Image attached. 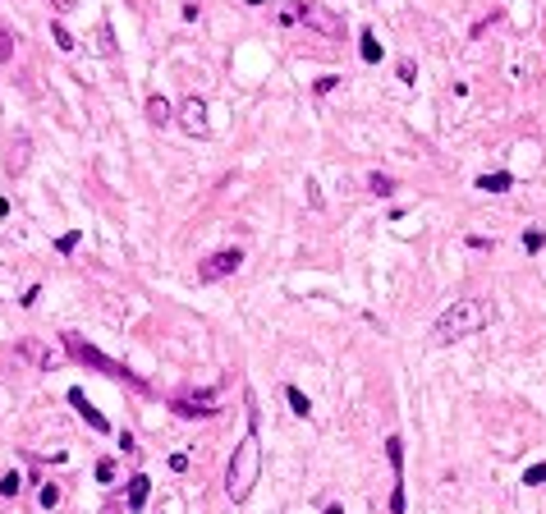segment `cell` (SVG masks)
<instances>
[{"instance_id": "obj_1", "label": "cell", "mask_w": 546, "mask_h": 514, "mask_svg": "<svg viewBox=\"0 0 546 514\" xmlns=\"http://www.w3.org/2000/svg\"><path fill=\"white\" fill-rule=\"evenodd\" d=\"M258 478H262V441H258V432H248V437L234 445L229 464H225V496L248 500L253 487H258Z\"/></svg>"}, {"instance_id": "obj_2", "label": "cell", "mask_w": 546, "mask_h": 514, "mask_svg": "<svg viewBox=\"0 0 546 514\" xmlns=\"http://www.w3.org/2000/svg\"><path fill=\"white\" fill-rule=\"evenodd\" d=\"M486 317H491V308H486L482 299H455L445 313L436 317V326H432V340L436 345H455V340H464V335L482 331Z\"/></svg>"}, {"instance_id": "obj_3", "label": "cell", "mask_w": 546, "mask_h": 514, "mask_svg": "<svg viewBox=\"0 0 546 514\" xmlns=\"http://www.w3.org/2000/svg\"><path fill=\"white\" fill-rule=\"evenodd\" d=\"M64 349L74 354L78 363H88V367H97L101 377H110V381H124V386H138V391H147V381L138 377L134 367H124V363H115V358H106L97 345H88V340H78L74 331H64Z\"/></svg>"}, {"instance_id": "obj_4", "label": "cell", "mask_w": 546, "mask_h": 514, "mask_svg": "<svg viewBox=\"0 0 546 514\" xmlns=\"http://www.w3.org/2000/svg\"><path fill=\"white\" fill-rule=\"evenodd\" d=\"M299 19H303L312 32H321V37H345V19L335 14L331 5H321V0H303V5H299Z\"/></svg>"}, {"instance_id": "obj_5", "label": "cell", "mask_w": 546, "mask_h": 514, "mask_svg": "<svg viewBox=\"0 0 546 514\" xmlns=\"http://www.w3.org/2000/svg\"><path fill=\"white\" fill-rule=\"evenodd\" d=\"M243 267V253L239 248H216L212 257H202L197 262V280L202 285H212V280H221V276H234Z\"/></svg>"}, {"instance_id": "obj_6", "label": "cell", "mask_w": 546, "mask_h": 514, "mask_svg": "<svg viewBox=\"0 0 546 514\" xmlns=\"http://www.w3.org/2000/svg\"><path fill=\"white\" fill-rule=\"evenodd\" d=\"M175 120L184 124L188 138H207L212 134V124H207V101H202V97H184L179 110H175Z\"/></svg>"}, {"instance_id": "obj_7", "label": "cell", "mask_w": 546, "mask_h": 514, "mask_svg": "<svg viewBox=\"0 0 546 514\" xmlns=\"http://www.w3.org/2000/svg\"><path fill=\"white\" fill-rule=\"evenodd\" d=\"M175 413L179 418H212V413H221V404H216V395L212 391H202V395H175Z\"/></svg>"}, {"instance_id": "obj_8", "label": "cell", "mask_w": 546, "mask_h": 514, "mask_svg": "<svg viewBox=\"0 0 546 514\" xmlns=\"http://www.w3.org/2000/svg\"><path fill=\"white\" fill-rule=\"evenodd\" d=\"M69 404L78 408V418H83V423H88L92 432H110V423H106V418H101V413H97V408L88 404V395L78 391V386H74V391H69Z\"/></svg>"}, {"instance_id": "obj_9", "label": "cell", "mask_w": 546, "mask_h": 514, "mask_svg": "<svg viewBox=\"0 0 546 514\" xmlns=\"http://www.w3.org/2000/svg\"><path fill=\"white\" fill-rule=\"evenodd\" d=\"M147 496H152V478H147V473H134V478H129V496H124V510H142V505H147Z\"/></svg>"}, {"instance_id": "obj_10", "label": "cell", "mask_w": 546, "mask_h": 514, "mask_svg": "<svg viewBox=\"0 0 546 514\" xmlns=\"http://www.w3.org/2000/svg\"><path fill=\"white\" fill-rule=\"evenodd\" d=\"M477 188H482V193H510V188H514V175H510V170H486V175H477Z\"/></svg>"}, {"instance_id": "obj_11", "label": "cell", "mask_w": 546, "mask_h": 514, "mask_svg": "<svg viewBox=\"0 0 546 514\" xmlns=\"http://www.w3.org/2000/svg\"><path fill=\"white\" fill-rule=\"evenodd\" d=\"M23 166H28V134H14V138H10V156H5V170H10V175H18Z\"/></svg>"}, {"instance_id": "obj_12", "label": "cell", "mask_w": 546, "mask_h": 514, "mask_svg": "<svg viewBox=\"0 0 546 514\" xmlns=\"http://www.w3.org/2000/svg\"><path fill=\"white\" fill-rule=\"evenodd\" d=\"M147 120H152L156 129H166V124L175 120V106H170L166 97H147Z\"/></svg>"}, {"instance_id": "obj_13", "label": "cell", "mask_w": 546, "mask_h": 514, "mask_svg": "<svg viewBox=\"0 0 546 514\" xmlns=\"http://www.w3.org/2000/svg\"><path fill=\"white\" fill-rule=\"evenodd\" d=\"M386 454H390V473H395V478H404V441L390 437V441H386Z\"/></svg>"}, {"instance_id": "obj_14", "label": "cell", "mask_w": 546, "mask_h": 514, "mask_svg": "<svg viewBox=\"0 0 546 514\" xmlns=\"http://www.w3.org/2000/svg\"><path fill=\"white\" fill-rule=\"evenodd\" d=\"M358 56H363L367 64H377V60H381V42H377V32H363V37H358Z\"/></svg>"}, {"instance_id": "obj_15", "label": "cell", "mask_w": 546, "mask_h": 514, "mask_svg": "<svg viewBox=\"0 0 546 514\" xmlns=\"http://www.w3.org/2000/svg\"><path fill=\"white\" fill-rule=\"evenodd\" d=\"M285 400H289V408H294L299 418H308V413H312V400H308L299 386H285Z\"/></svg>"}, {"instance_id": "obj_16", "label": "cell", "mask_w": 546, "mask_h": 514, "mask_svg": "<svg viewBox=\"0 0 546 514\" xmlns=\"http://www.w3.org/2000/svg\"><path fill=\"white\" fill-rule=\"evenodd\" d=\"M367 188H372V193H377V197H390V193H395V180H390V175H381V170H377V175H367Z\"/></svg>"}, {"instance_id": "obj_17", "label": "cell", "mask_w": 546, "mask_h": 514, "mask_svg": "<svg viewBox=\"0 0 546 514\" xmlns=\"http://www.w3.org/2000/svg\"><path fill=\"white\" fill-rule=\"evenodd\" d=\"M51 37H55V46H60V51H74V46H78V37L64 28V23H51Z\"/></svg>"}, {"instance_id": "obj_18", "label": "cell", "mask_w": 546, "mask_h": 514, "mask_svg": "<svg viewBox=\"0 0 546 514\" xmlns=\"http://www.w3.org/2000/svg\"><path fill=\"white\" fill-rule=\"evenodd\" d=\"M97 51H101V56H115V37H110V28H106V23L97 28Z\"/></svg>"}, {"instance_id": "obj_19", "label": "cell", "mask_w": 546, "mask_h": 514, "mask_svg": "<svg viewBox=\"0 0 546 514\" xmlns=\"http://www.w3.org/2000/svg\"><path fill=\"white\" fill-rule=\"evenodd\" d=\"M523 482H528V487H542L546 482V464H528V469H523Z\"/></svg>"}, {"instance_id": "obj_20", "label": "cell", "mask_w": 546, "mask_h": 514, "mask_svg": "<svg viewBox=\"0 0 546 514\" xmlns=\"http://www.w3.org/2000/svg\"><path fill=\"white\" fill-rule=\"evenodd\" d=\"M523 248H528V253H542V248H546V234H542V230H528V234H523Z\"/></svg>"}, {"instance_id": "obj_21", "label": "cell", "mask_w": 546, "mask_h": 514, "mask_svg": "<svg viewBox=\"0 0 546 514\" xmlns=\"http://www.w3.org/2000/svg\"><path fill=\"white\" fill-rule=\"evenodd\" d=\"M78 243H83V234H78V230H69V234H60V239H55V248H60V253H74Z\"/></svg>"}, {"instance_id": "obj_22", "label": "cell", "mask_w": 546, "mask_h": 514, "mask_svg": "<svg viewBox=\"0 0 546 514\" xmlns=\"http://www.w3.org/2000/svg\"><path fill=\"white\" fill-rule=\"evenodd\" d=\"M18 487H23L18 473H5V478H0V491H5V496H18Z\"/></svg>"}, {"instance_id": "obj_23", "label": "cell", "mask_w": 546, "mask_h": 514, "mask_svg": "<svg viewBox=\"0 0 546 514\" xmlns=\"http://www.w3.org/2000/svg\"><path fill=\"white\" fill-rule=\"evenodd\" d=\"M42 505H46V510H55V505H60V487H55V482L42 487Z\"/></svg>"}, {"instance_id": "obj_24", "label": "cell", "mask_w": 546, "mask_h": 514, "mask_svg": "<svg viewBox=\"0 0 546 514\" xmlns=\"http://www.w3.org/2000/svg\"><path fill=\"white\" fill-rule=\"evenodd\" d=\"M97 482H115V459H101V464H97Z\"/></svg>"}, {"instance_id": "obj_25", "label": "cell", "mask_w": 546, "mask_h": 514, "mask_svg": "<svg viewBox=\"0 0 546 514\" xmlns=\"http://www.w3.org/2000/svg\"><path fill=\"white\" fill-rule=\"evenodd\" d=\"M399 78H404V83H413V78H418V69H413V60H399Z\"/></svg>"}, {"instance_id": "obj_26", "label": "cell", "mask_w": 546, "mask_h": 514, "mask_svg": "<svg viewBox=\"0 0 546 514\" xmlns=\"http://www.w3.org/2000/svg\"><path fill=\"white\" fill-rule=\"evenodd\" d=\"M335 83H340V78H335V74H326V78H317V92H321V97H326V92H331V88H335Z\"/></svg>"}, {"instance_id": "obj_27", "label": "cell", "mask_w": 546, "mask_h": 514, "mask_svg": "<svg viewBox=\"0 0 546 514\" xmlns=\"http://www.w3.org/2000/svg\"><path fill=\"white\" fill-rule=\"evenodd\" d=\"M0 60H10V32H0Z\"/></svg>"}, {"instance_id": "obj_28", "label": "cell", "mask_w": 546, "mask_h": 514, "mask_svg": "<svg viewBox=\"0 0 546 514\" xmlns=\"http://www.w3.org/2000/svg\"><path fill=\"white\" fill-rule=\"evenodd\" d=\"M51 5H55V10H60V14H64V10H69V5H74V0H51Z\"/></svg>"}, {"instance_id": "obj_29", "label": "cell", "mask_w": 546, "mask_h": 514, "mask_svg": "<svg viewBox=\"0 0 546 514\" xmlns=\"http://www.w3.org/2000/svg\"><path fill=\"white\" fill-rule=\"evenodd\" d=\"M321 514H345V505H326V510H321Z\"/></svg>"}, {"instance_id": "obj_30", "label": "cell", "mask_w": 546, "mask_h": 514, "mask_svg": "<svg viewBox=\"0 0 546 514\" xmlns=\"http://www.w3.org/2000/svg\"><path fill=\"white\" fill-rule=\"evenodd\" d=\"M101 514H124V510H120V505H106V510H101Z\"/></svg>"}, {"instance_id": "obj_31", "label": "cell", "mask_w": 546, "mask_h": 514, "mask_svg": "<svg viewBox=\"0 0 546 514\" xmlns=\"http://www.w3.org/2000/svg\"><path fill=\"white\" fill-rule=\"evenodd\" d=\"M248 5H271V0H248Z\"/></svg>"}]
</instances>
